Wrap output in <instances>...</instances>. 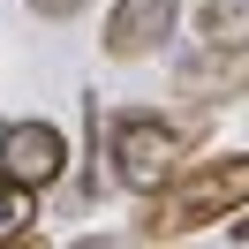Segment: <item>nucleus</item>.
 <instances>
[{
    "mask_svg": "<svg viewBox=\"0 0 249 249\" xmlns=\"http://www.w3.org/2000/svg\"><path fill=\"white\" fill-rule=\"evenodd\" d=\"M196 38L242 53L249 46V0H204V8H196Z\"/></svg>",
    "mask_w": 249,
    "mask_h": 249,
    "instance_id": "nucleus-6",
    "label": "nucleus"
},
{
    "mask_svg": "<svg viewBox=\"0 0 249 249\" xmlns=\"http://www.w3.org/2000/svg\"><path fill=\"white\" fill-rule=\"evenodd\" d=\"M0 174L8 181H23V189H61L68 181V136L46 121V113H23V121H8L0 128Z\"/></svg>",
    "mask_w": 249,
    "mask_h": 249,
    "instance_id": "nucleus-3",
    "label": "nucleus"
},
{
    "mask_svg": "<svg viewBox=\"0 0 249 249\" xmlns=\"http://www.w3.org/2000/svg\"><path fill=\"white\" fill-rule=\"evenodd\" d=\"M31 219H38V189H23V181L0 174V242H23Z\"/></svg>",
    "mask_w": 249,
    "mask_h": 249,
    "instance_id": "nucleus-7",
    "label": "nucleus"
},
{
    "mask_svg": "<svg viewBox=\"0 0 249 249\" xmlns=\"http://www.w3.org/2000/svg\"><path fill=\"white\" fill-rule=\"evenodd\" d=\"M23 8H31L38 23H76L83 8H91V0H23Z\"/></svg>",
    "mask_w": 249,
    "mask_h": 249,
    "instance_id": "nucleus-8",
    "label": "nucleus"
},
{
    "mask_svg": "<svg viewBox=\"0 0 249 249\" xmlns=\"http://www.w3.org/2000/svg\"><path fill=\"white\" fill-rule=\"evenodd\" d=\"M249 204V151H219V159H181L166 181L143 196V242H174L196 234L212 219H242Z\"/></svg>",
    "mask_w": 249,
    "mask_h": 249,
    "instance_id": "nucleus-1",
    "label": "nucleus"
},
{
    "mask_svg": "<svg viewBox=\"0 0 249 249\" xmlns=\"http://www.w3.org/2000/svg\"><path fill=\"white\" fill-rule=\"evenodd\" d=\"M174 23H181V0H113L106 8V53L113 61H151V53H166Z\"/></svg>",
    "mask_w": 249,
    "mask_h": 249,
    "instance_id": "nucleus-4",
    "label": "nucleus"
},
{
    "mask_svg": "<svg viewBox=\"0 0 249 249\" xmlns=\"http://www.w3.org/2000/svg\"><path fill=\"white\" fill-rule=\"evenodd\" d=\"M98 159H106V189H128V196H151L174 166L189 159V128L166 121L151 106H128V113H98Z\"/></svg>",
    "mask_w": 249,
    "mask_h": 249,
    "instance_id": "nucleus-2",
    "label": "nucleus"
},
{
    "mask_svg": "<svg viewBox=\"0 0 249 249\" xmlns=\"http://www.w3.org/2000/svg\"><path fill=\"white\" fill-rule=\"evenodd\" d=\"M234 91H242V53L196 38V53L174 68V98H189V106H219V98H234Z\"/></svg>",
    "mask_w": 249,
    "mask_h": 249,
    "instance_id": "nucleus-5",
    "label": "nucleus"
}]
</instances>
